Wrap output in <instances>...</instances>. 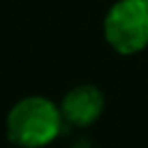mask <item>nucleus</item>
<instances>
[{"mask_svg": "<svg viewBox=\"0 0 148 148\" xmlns=\"http://www.w3.org/2000/svg\"><path fill=\"white\" fill-rule=\"evenodd\" d=\"M58 108L64 122L84 129L101 118L105 110V95L95 84H77L64 92Z\"/></svg>", "mask_w": 148, "mask_h": 148, "instance_id": "obj_3", "label": "nucleus"}, {"mask_svg": "<svg viewBox=\"0 0 148 148\" xmlns=\"http://www.w3.org/2000/svg\"><path fill=\"white\" fill-rule=\"evenodd\" d=\"M103 37L120 56H135L148 47V0H118L103 19Z\"/></svg>", "mask_w": 148, "mask_h": 148, "instance_id": "obj_2", "label": "nucleus"}, {"mask_svg": "<svg viewBox=\"0 0 148 148\" xmlns=\"http://www.w3.org/2000/svg\"><path fill=\"white\" fill-rule=\"evenodd\" d=\"M62 114L52 99L30 95L9 110L4 120L9 142L19 148H45L62 131Z\"/></svg>", "mask_w": 148, "mask_h": 148, "instance_id": "obj_1", "label": "nucleus"}]
</instances>
